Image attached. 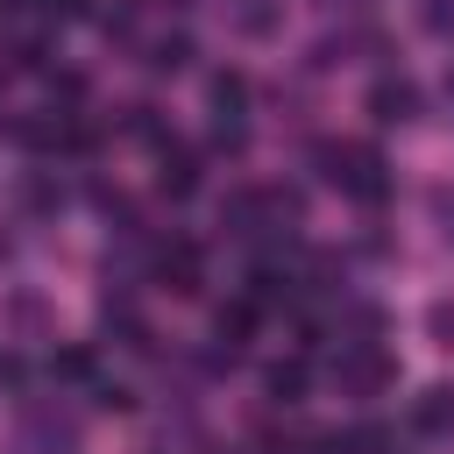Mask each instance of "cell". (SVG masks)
<instances>
[{
  "label": "cell",
  "mask_w": 454,
  "mask_h": 454,
  "mask_svg": "<svg viewBox=\"0 0 454 454\" xmlns=\"http://www.w3.org/2000/svg\"><path fill=\"white\" fill-rule=\"evenodd\" d=\"M312 156H319L326 184H340L355 206H383V199H390V163H383V149H369V142H319Z\"/></svg>",
  "instance_id": "cell-1"
},
{
  "label": "cell",
  "mask_w": 454,
  "mask_h": 454,
  "mask_svg": "<svg viewBox=\"0 0 454 454\" xmlns=\"http://www.w3.org/2000/svg\"><path fill=\"white\" fill-rule=\"evenodd\" d=\"M333 383H340V397H383L390 383H397V355L390 348H376V340H348L340 355H333Z\"/></svg>",
  "instance_id": "cell-2"
},
{
  "label": "cell",
  "mask_w": 454,
  "mask_h": 454,
  "mask_svg": "<svg viewBox=\"0 0 454 454\" xmlns=\"http://www.w3.org/2000/svg\"><path fill=\"white\" fill-rule=\"evenodd\" d=\"M369 121H383V128L419 121V85H411V78H397V71H383V78L369 85Z\"/></svg>",
  "instance_id": "cell-3"
},
{
  "label": "cell",
  "mask_w": 454,
  "mask_h": 454,
  "mask_svg": "<svg viewBox=\"0 0 454 454\" xmlns=\"http://www.w3.org/2000/svg\"><path fill=\"white\" fill-rule=\"evenodd\" d=\"M156 192H163V199H192V192H199V156L177 149V142H163V149H156Z\"/></svg>",
  "instance_id": "cell-4"
},
{
  "label": "cell",
  "mask_w": 454,
  "mask_h": 454,
  "mask_svg": "<svg viewBox=\"0 0 454 454\" xmlns=\"http://www.w3.org/2000/svg\"><path fill=\"white\" fill-rule=\"evenodd\" d=\"M156 284L177 291V298H192V291H199V248H192V241H163V248H156Z\"/></svg>",
  "instance_id": "cell-5"
},
{
  "label": "cell",
  "mask_w": 454,
  "mask_h": 454,
  "mask_svg": "<svg viewBox=\"0 0 454 454\" xmlns=\"http://www.w3.org/2000/svg\"><path fill=\"white\" fill-rule=\"evenodd\" d=\"M411 433H454V390L447 383H433V390H419V404H411Z\"/></svg>",
  "instance_id": "cell-6"
},
{
  "label": "cell",
  "mask_w": 454,
  "mask_h": 454,
  "mask_svg": "<svg viewBox=\"0 0 454 454\" xmlns=\"http://www.w3.org/2000/svg\"><path fill=\"white\" fill-rule=\"evenodd\" d=\"M206 106H213V121H241L248 78H241V71H213V78H206Z\"/></svg>",
  "instance_id": "cell-7"
},
{
  "label": "cell",
  "mask_w": 454,
  "mask_h": 454,
  "mask_svg": "<svg viewBox=\"0 0 454 454\" xmlns=\"http://www.w3.org/2000/svg\"><path fill=\"white\" fill-rule=\"evenodd\" d=\"M305 383H312V376H305V362H298V355H284V362H270V369H262V397H270V404H298V397H305Z\"/></svg>",
  "instance_id": "cell-8"
},
{
  "label": "cell",
  "mask_w": 454,
  "mask_h": 454,
  "mask_svg": "<svg viewBox=\"0 0 454 454\" xmlns=\"http://www.w3.org/2000/svg\"><path fill=\"white\" fill-rule=\"evenodd\" d=\"M142 64H149V71H156V78H177V71H184V64H192V35H156V43H149V57H142Z\"/></svg>",
  "instance_id": "cell-9"
},
{
  "label": "cell",
  "mask_w": 454,
  "mask_h": 454,
  "mask_svg": "<svg viewBox=\"0 0 454 454\" xmlns=\"http://www.w3.org/2000/svg\"><path fill=\"white\" fill-rule=\"evenodd\" d=\"M50 376L57 383H99V362H92V348H57L50 355Z\"/></svg>",
  "instance_id": "cell-10"
},
{
  "label": "cell",
  "mask_w": 454,
  "mask_h": 454,
  "mask_svg": "<svg viewBox=\"0 0 454 454\" xmlns=\"http://www.w3.org/2000/svg\"><path fill=\"white\" fill-rule=\"evenodd\" d=\"M7 71H50V35L35 28V35H14L7 43Z\"/></svg>",
  "instance_id": "cell-11"
},
{
  "label": "cell",
  "mask_w": 454,
  "mask_h": 454,
  "mask_svg": "<svg viewBox=\"0 0 454 454\" xmlns=\"http://www.w3.org/2000/svg\"><path fill=\"white\" fill-rule=\"evenodd\" d=\"M28 447H43V454H71V426H64V419H57V426H50V419H28Z\"/></svg>",
  "instance_id": "cell-12"
},
{
  "label": "cell",
  "mask_w": 454,
  "mask_h": 454,
  "mask_svg": "<svg viewBox=\"0 0 454 454\" xmlns=\"http://www.w3.org/2000/svg\"><path fill=\"white\" fill-rule=\"evenodd\" d=\"M92 21H99V35H135V0H121V7H99Z\"/></svg>",
  "instance_id": "cell-13"
},
{
  "label": "cell",
  "mask_w": 454,
  "mask_h": 454,
  "mask_svg": "<svg viewBox=\"0 0 454 454\" xmlns=\"http://www.w3.org/2000/svg\"><path fill=\"white\" fill-rule=\"evenodd\" d=\"M213 149H220V156H241V149H248V128H241V121H213Z\"/></svg>",
  "instance_id": "cell-14"
},
{
  "label": "cell",
  "mask_w": 454,
  "mask_h": 454,
  "mask_svg": "<svg viewBox=\"0 0 454 454\" xmlns=\"http://www.w3.org/2000/svg\"><path fill=\"white\" fill-rule=\"evenodd\" d=\"M433 220H440L447 241H454V184H433Z\"/></svg>",
  "instance_id": "cell-15"
},
{
  "label": "cell",
  "mask_w": 454,
  "mask_h": 454,
  "mask_svg": "<svg viewBox=\"0 0 454 454\" xmlns=\"http://www.w3.org/2000/svg\"><path fill=\"white\" fill-rule=\"evenodd\" d=\"M0 383H7V390L21 383V362H14V355H0Z\"/></svg>",
  "instance_id": "cell-16"
}]
</instances>
